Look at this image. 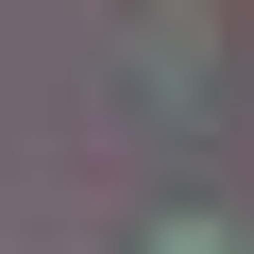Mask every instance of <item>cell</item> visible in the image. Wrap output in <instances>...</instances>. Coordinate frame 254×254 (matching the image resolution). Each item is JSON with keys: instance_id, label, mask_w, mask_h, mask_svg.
Instances as JSON below:
<instances>
[{"instance_id": "6da1fadb", "label": "cell", "mask_w": 254, "mask_h": 254, "mask_svg": "<svg viewBox=\"0 0 254 254\" xmlns=\"http://www.w3.org/2000/svg\"><path fill=\"white\" fill-rule=\"evenodd\" d=\"M153 254H254V237H237V220H187V203H170V220H153Z\"/></svg>"}]
</instances>
